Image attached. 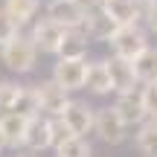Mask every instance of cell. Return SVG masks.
Listing matches in <instances>:
<instances>
[{"label": "cell", "mask_w": 157, "mask_h": 157, "mask_svg": "<svg viewBox=\"0 0 157 157\" xmlns=\"http://www.w3.org/2000/svg\"><path fill=\"white\" fill-rule=\"evenodd\" d=\"M67 93H70V90H64L56 78H52V82H41L38 87H35L38 108H41V111H47L50 117H61V113H64V108L70 105Z\"/></svg>", "instance_id": "obj_4"}, {"label": "cell", "mask_w": 157, "mask_h": 157, "mask_svg": "<svg viewBox=\"0 0 157 157\" xmlns=\"http://www.w3.org/2000/svg\"><path fill=\"white\" fill-rule=\"evenodd\" d=\"M56 154L58 157H90V146L82 140V137H67L61 146H56Z\"/></svg>", "instance_id": "obj_21"}, {"label": "cell", "mask_w": 157, "mask_h": 157, "mask_svg": "<svg viewBox=\"0 0 157 157\" xmlns=\"http://www.w3.org/2000/svg\"><path fill=\"white\" fill-rule=\"evenodd\" d=\"M61 119L67 122V128L73 131L76 137H82V134H87V131L93 128V119H96V113L90 111V108L84 105V102H70V105L64 108Z\"/></svg>", "instance_id": "obj_9"}, {"label": "cell", "mask_w": 157, "mask_h": 157, "mask_svg": "<svg viewBox=\"0 0 157 157\" xmlns=\"http://www.w3.org/2000/svg\"><path fill=\"white\" fill-rule=\"evenodd\" d=\"M108 44H111L113 56H122V58H131L134 61L137 56H140L143 50H146V32H143L137 23H125V26H117L113 29V35L108 38Z\"/></svg>", "instance_id": "obj_2"}, {"label": "cell", "mask_w": 157, "mask_h": 157, "mask_svg": "<svg viewBox=\"0 0 157 157\" xmlns=\"http://www.w3.org/2000/svg\"><path fill=\"white\" fill-rule=\"evenodd\" d=\"M52 78L61 84L64 90H78L84 87V78H87V61L84 58H61L52 70Z\"/></svg>", "instance_id": "obj_5"}, {"label": "cell", "mask_w": 157, "mask_h": 157, "mask_svg": "<svg viewBox=\"0 0 157 157\" xmlns=\"http://www.w3.org/2000/svg\"><path fill=\"white\" fill-rule=\"evenodd\" d=\"M64 32H67V29H64L58 21L44 17V21L35 23V29H32V41H35V47H38L41 52H58Z\"/></svg>", "instance_id": "obj_6"}, {"label": "cell", "mask_w": 157, "mask_h": 157, "mask_svg": "<svg viewBox=\"0 0 157 157\" xmlns=\"http://www.w3.org/2000/svg\"><path fill=\"white\" fill-rule=\"evenodd\" d=\"M84 87H87L90 93H96V96L111 93V90H113V82H111V73H108V64H105V61L87 64V78H84Z\"/></svg>", "instance_id": "obj_14"}, {"label": "cell", "mask_w": 157, "mask_h": 157, "mask_svg": "<svg viewBox=\"0 0 157 157\" xmlns=\"http://www.w3.org/2000/svg\"><path fill=\"white\" fill-rule=\"evenodd\" d=\"M146 15H148V26H151V32H157V3L146 6Z\"/></svg>", "instance_id": "obj_26"}, {"label": "cell", "mask_w": 157, "mask_h": 157, "mask_svg": "<svg viewBox=\"0 0 157 157\" xmlns=\"http://www.w3.org/2000/svg\"><path fill=\"white\" fill-rule=\"evenodd\" d=\"M82 3L87 6V9H93V6H102V3H105V0H82Z\"/></svg>", "instance_id": "obj_27"}, {"label": "cell", "mask_w": 157, "mask_h": 157, "mask_svg": "<svg viewBox=\"0 0 157 157\" xmlns=\"http://www.w3.org/2000/svg\"><path fill=\"white\" fill-rule=\"evenodd\" d=\"M102 9L117 21V26H125V23H137V17L143 15V3L140 0H105Z\"/></svg>", "instance_id": "obj_10"}, {"label": "cell", "mask_w": 157, "mask_h": 157, "mask_svg": "<svg viewBox=\"0 0 157 157\" xmlns=\"http://www.w3.org/2000/svg\"><path fill=\"white\" fill-rule=\"evenodd\" d=\"M137 146H140L143 154L157 157V119H151V122H146L140 128V134H137Z\"/></svg>", "instance_id": "obj_20"}, {"label": "cell", "mask_w": 157, "mask_h": 157, "mask_svg": "<svg viewBox=\"0 0 157 157\" xmlns=\"http://www.w3.org/2000/svg\"><path fill=\"white\" fill-rule=\"evenodd\" d=\"M87 6L82 3V0H52L50 3V12H47V17H52V21H58L64 29H82L84 26V17H87Z\"/></svg>", "instance_id": "obj_3"}, {"label": "cell", "mask_w": 157, "mask_h": 157, "mask_svg": "<svg viewBox=\"0 0 157 157\" xmlns=\"http://www.w3.org/2000/svg\"><path fill=\"white\" fill-rule=\"evenodd\" d=\"M140 99H143V108H146V117L148 119H157V82L143 87Z\"/></svg>", "instance_id": "obj_23"}, {"label": "cell", "mask_w": 157, "mask_h": 157, "mask_svg": "<svg viewBox=\"0 0 157 157\" xmlns=\"http://www.w3.org/2000/svg\"><path fill=\"white\" fill-rule=\"evenodd\" d=\"M84 26H87V35H90V38H102V41H108V38L113 35V29H117V21H113V17L99 6V9H90V12H87V17H84Z\"/></svg>", "instance_id": "obj_13"}, {"label": "cell", "mask_w": 157, "mask_h": 157, "mask_svg": "<svg viewBox=\"0 0 157 157\" xmlns=\"http://www.w3.org/2000/svg\"><path fill=\"white\" fill-rule=\"evenodd\" d=\"M38 111H41V108H38V96H35V90L21 87V90H17V96H15V102H12V113H21V117H29V119H32Z\"/></svg>", "instance_id": "obj_18"}, {"label": "cell", "mask_w": 157, "mask_h": 157, "mask_svg": "<svg viewBox=\"0 0 157 157\" xmlns=\"http://www.w3.org/2000/svg\"><path fill=\"white\" fill-rule=\"evenodd\" d=\"M140 3H143V6H151V3H157V0H140Z\"/></svg>", "instance_id": "obj_29"}, {"label": "cell", "mask_w": 157, "mask_h": 157, "mask_svg": "<svg viewBox=\"0 0 157 157\" xmlns=\"http://www.w3.org/2000/svg\"><path fill=\"white\" fill-rule=\"evenodd\" d=\"M93 128H96V134H99L105 143H111V146L122 143V137H125V122L119 119V113L113 111V108H102V111L96 113Z\"/></svg>", "instance_id": "obj_8"}, {"label": "cell", "mask_w": 157, "mask_h": 157, "mask_svg": "<svg viewBox=\"0 0 157 157\" xmlns=\"http://www.w3.org/2000/svg\"><path fill=\"white\" fill-rule=\"evenodd\" d=\"M87 52V32L84 29H67L58 47V56L61 58H84Z\"/></svg>", "instance_id": "obj_15"}, {"label": "cell", "mask_w": 157, "mask_h": 157, "mask_svg": "<svg viewBox=\"0 0 157 157\" xmlns=\"http://www.w3.org/2000/svg\"><path fill=\"white\" fill-rule=\"evenodd\" d=\"M35 56H38V47H35L32 35H21L17 32L9 44H3V64L15 73H29L35 67Z\"/></svg>", "instance_id": "obj_1"}, {"label": "cell", "mask_w": 157, "mask_h": 157, "mask_svg": "<svg viewBox=\"0 0 157 157\" xmlns=\"http://www.w3.org/2000/svg\"><path fill=\"white\" fill-rule=\"evenodd\" d=\"M9 143H6V134H3V128H0V148H6Z\"/></svg>", "instance_id": "obj_28"}, {"label": "cell", "mask_w": 157, "mask_h": 157, "mask_svg": "<svg viewBox=\"0 0 157 157\" xmlns=\"http://www.w3.org/2000/svg\"><path fill=\"white\" fill-rule=\"evenodd\" d=\"M134 70H137V78L143 84H154L157 82V47H146L134 58Z\"/></svg>", "instance_id": "obj_17"}, {"label": "cell", "mask_w": 157, "mask_h": 157, "mask_svg": "<svg viewBox=\"0 0 157 157\" xmlns=\"http://www.w3.org/2000/svg\"><path fill=\"white\" fill-rule=\"evenodd\" d=\"M26 125H29V117H21V113H3L0 117V128L6 134V143L9 146H23V134H26Z\"/></svg>", "instance_id": "obj_16"}, {"label": "cell", "mask_w": 157, "mask_h": 157, "mask_svg": "<svg viewBox=\"0 0 157 157\" xmlns=\"http://www.w3.org/2000/svg\"><path fill=\"white\" fill-rule=\"evenodd\" d=\"M23 146L29 151H44V148L52 146V131H50V122H41L38 117L29 119L26 125V134H23Z\"/></svg>", "instance_id": "obj_12"}, {"label": "cell", "mask_w": 157, "mask_h": 157, "mask_svg": "<svg viewBox=\"0 0 157 157\" xmlns=\"http://www.w3.org/2000/svg\"><path fill=\"white\" fill-rule=\"evenodd\" d=\"M105 64H108V73H111V82H113V90H117V93L134 90V84L140 82V78H137V70H134V61H131V58L113 56V58H108Z\"/></svg>", "instance_id": "obj_7"}, {"label": "cell", "mask_w": 157, "mask_h": 157, "mask_svg": "<svg viewBox=\"0 0 157 157\" xmlns=\"http://www.w3.org/2000/svg\"><path fill=\"white\" fill-rule=\"evenodd\" d=\"M50 131H52V148L56 146H61L67 137H73V131L67 128V122H64L61 117H56V119H50Z\"/></svg>", "instance_id": "obj_24"}, {"label": "cell", "mask_w": 157, "mask_h": 157, "mask_svg": "<svg viewBox=\"0 0 157 157\" xmlns=\"http://www.w3.org/2000/svg\"><path fill=\"white\" fill-rule=\"evenodd\" d=\"M17 26H21V23H17V21H15V17H12L6 9H0V47H3V44H9V41L17 35Z\"/></svg>", "instance_id": "obj_22"}, {"label": "cell", "mask_w": 157, "mask_h": 157, "mask_svg": "<svg viewBox=\"0 0 157 157\" xmlns=\"http://www.w3.org/2000/svg\"><path fill=\"white\" fill-rule=\"evenodd\" d=\"M113 111L119 113V119H122L125 125H140L143 119H146L143 99H140V96H134V90L119 93V99H117V105H113Z\"/></svg>", "instance_id": "obj_11"}, {"label": "cell", "mask_w": 157, "mask_h": 157, "mask_svg": "<svg viewBox=\"0 0 157 157\" xmlns=\"http://www.w3.org/2000/svg\"><path fill=\"white\" fill-rule=\"evenodd\" d=\"M17 84H9V82H0V113H9L12 111V102L17 96Z\"/></svg>", "instance_id": "obj_25"}, {"label": "cell", "mask_w": 157, "mask_h": 157, "mask_svg": "<svg viewBox=\"0 0 157 157\" xmlns=\"http://www.w3.org/2000/svg\"><path fill=\"white\" fill-rule=\"evenodd\" d=\"M3 9L9 12L17 23H29V21H32V15L38 12V0H6Z\"/></svg>", "instance_id": "obj_19"}]
</instances>
